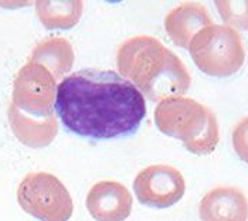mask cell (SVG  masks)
Listing matches in <instances>:
<instances>
[{
    "label": "cell",
    "instance_id": "1",
    "mask_svg": "<svg viewBox=\"0 0 248 221\" xmlns=\"http://www.w3.org/2000/svg\"><path fill=\"white\" fill-rule=\"evenodd\" d=\"M56 110L70 132L88 139H114L134 133L146 116V101L122 75L79 70L57 87Z\"/></svg>",
    "mask_w": 248,
    "mask_h": 221
},
{
    "label": "cell",
    "instance_id": "2",
    "mask_svg": "<svg viewBox=\"0 0 248 221\" xmlns=\"http://www.w3.org/2000/svg\"><path fill=\"white\" fill-rule=\"evenodd\" d=\"M116 67L119 75L153 102L183 96L190 88L191 77L185 63L152 36L125 40L116 51Z\"/></svg>",
    "mask_w": 248,
    "mask_h": 221
},
{
    "label": "cell",
    "instance_id": "3",
    "mask_svg": "<svg viewBox=\"0 0 248 221\" xmlns=\"http://www.w3.org/2000/svg\"><path fill=\"white\" fill-rule=\"evenodd\" d=\"M157 129L176 139L194 155H210L220 139L216 115L206 105L186 96H173L160 101L155 110Z\"/></svg>",
    "mask_w": 248,
    "mask_h": 221
},
{
    "label": "cell",
    "instance_id": "4",
    "mask_svg": "<svg viewBox=\"0 0 248 221\" xmlns=\"http://www.w3.org/2000/svg\"><path fill=\"white\" fill-rule=\"evenodd\" d=\"M197 68L211 77H230L244 64L241 36L226 24H211L193 37L189 46Z\"/></svg>",
    "mask_w": 248,
    "mask_h": 221
},
{
    "label": "cell",
    "instance_id": "5",
    "mask_svg": "<svg viewBox=\"0 0 248 221\" xmlns=\"http://www.w3.org/2000/svg\"><path fill=\"white\" fill-rule=\"evenodd\" d=\"M20 207L40 221H68L74 203L62 182L51 173H29L19 184Z\"/></svg>",
    "mask_w": 248,
    "mask_h": 221
},
{
    "label": "cell",
    "instance_id": "6",
    "mask_svg": "<svg viewBox=\"0 0 248 221\" xmlns=\"http://www.w3.org/2000/svg\"><path fill=\"white\" fill-rule=\"evenodd\" d=\"M57 95V79L48 70L29 60L13 82V105L27 115L48 118Z\"/></svg>",
    "mask_w": 248,
    "mask_h": 221
},
{
    "label": "cell",
    "instance_id": "7",
    "mask_svg": "<svg viewBox=\"0 0 248 221\" xmlns=\"http://www.w3.org/2000/svg\"><path fill=\"white\" fill-rule=\"evenodd\" d=\"M134 191L143 205L168 208L183 197L186 183L183 174L172 166L152 165L138 173Z\"/></svg>",
    "mask_w": 248,
    "mask_h": 221
},
{
    "label": "cell",
    "instance_id": "8",
    "mask_svg": "<svg viewBox=\"0 0 248 221\" xmlns=\"http://www.w3.org/2000/svg\"><path fill=\"white\" fill-rule=\"evenodd\" d=\"M85 204L94 220L124 221L132 211L134 199L122 183L104 180L91 187Z\"/></svg>",
    "mask_w": 248,
    "mask_h": 221
},
{
    "label": "cell",
    "instance_id": "9",
    "mask_svg": "<svg viewBox=\"0 0 248 221\" xmlns=\"http://www.w3.org/2000/svg\"><path fill=\"white\" fill-rule=\"evenodd\" d=\"M199 214L202 221H247L248 200L240 189L220 186L202 199Z\"/></svg>",
    "mask_w": 248,
    "mask_h": 221
},
{
    "label": "cell",
    "instance_id": "10",
    "mask_svg": "<svg viewBox=\"0 0 248 221\" xmlns=\"http://www.w3.org/2000/svg\"><path fill=\"white\" fill-rule=\"evenodd\" d=\"M213 24L209 10L196 1H186L172 9L165 17V30L173 43L189 48L193 37Z\"/></svg>",
    "mask_w": 248,
    "mask_h": 221
},
{
    "label": "cell",
    "instance_id": "11",
    "mask_svg": "<svg viewBox=\"0 0 248 221\" xmlns=\"http://www.w3.org/2000/svg\"><path fill=\"white\" fill-rule=\"evenodd\" d=\"M9 122L16 138L29 147L48 146L58 133V122L54 115L36 118L24 113L13 104L9 107Z\"/></svg>",
    "mask_w": 248,
    "mask_h": 221
},
{
    "label": "cell",
    "instance_id": "12",
    "mask_svg": "<svg viewBox=\"0 0 248 221\" xmlns=\"http://www.w3.org/2000/svg\"><path fill=\"white\" fill-rule=\"evenodd\" d=\"M74 58L73 46L64 37L54 36L38 43L30 61L43 65L56 79H60L73 70Z\"/></svg>",
    "mask_w": 248,
    "mask_h": 221
},
{
    "label": "cell",
    "instance_id": "13",
    "mask_svg": "<svg viewBox=\"0 0 248 221\" xmlns=\"http://www.w3.org/2000/svg\"><path fill=\"white\" fill-rule=\"evenodd\" d=\"M84 4L79 0L71 1H37L36 12L43 23V26L48 30L61 29L68 30L73 29L82 16Z\"/></svg>",
    "mask_w": 248,
    "mask_h": 221
},
{
    "label": "cell",
    "instance_id": "14",
    "mask_svg": "<svg viewBox=\"0 0 248 221\" xmlns=\"http://www.w3.org/2000/svg\"><path fill=\"white\" fill-rule=\"evenodd\" d=\"M216 7L226 23L234 30H248V1H216Z\"/></svg>",
    "mask_w": 248,
    "mask_h": 221
},
{
    "label": "cell",
    "instance_id": "15",
    "mask_svg": "<svg viewBox=\"0 0 248 221\" xmlns=\"http://www.w3.org/2000/svg\"><path fill=\"white\" fill-rule=\"evenodd\" d=\"M232 146L238 158L248 163V116L243 118L232 130Z\"/></svg>",
    "mask_w": 248,
    "mask_h": 221
}]
</instances>
